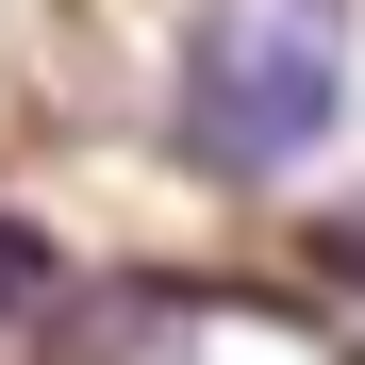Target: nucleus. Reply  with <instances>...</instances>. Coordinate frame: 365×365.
<instances>
[{
	"label": "nucleus",
	"instance_id": "2",
	"mask_svg": "<svg viewBox=\"0 0 365 365\" xmlns=\"http://www.w3.org/2000/svg\"><path fill=\"white\" fill-rule=\"evenodd\" d=\"M0 299H34V232H0Z\"/></svg>",
	"mask_w": 365,
	"mask_h": 365
},
{
	"label": "nucleus",
	"instance_id": "1",
	"mask_svg": "<svg viewBox=\"0 0 365 365\" xmlns=\"http://www.w3.org/2000/svg\"><path fill=\"white\" fill-rule=\"evenodd\" d=\"M182 150L200 166H232V182H282V166H316L332 150V116H349V50H332V17L316 0H200L182 17Z\"/></svg>",
	"mask_w": 365,
	"mask_h": 365
},
{
	"label": "nucleus",
	"instance_id": "3",
	"mask_svg": "<svg viewBox=\"0 0 365 365\" xmlns=\"http://www.w3.org/2000/svg\"><path fill=\"white\" fill-rule=\"evenodd\" d=\"M332 250H349V266H365V216H349V232H332Z\"/></svg>",
	"mask_w": 365,
	"mask_h": 365
}]
</instances>
